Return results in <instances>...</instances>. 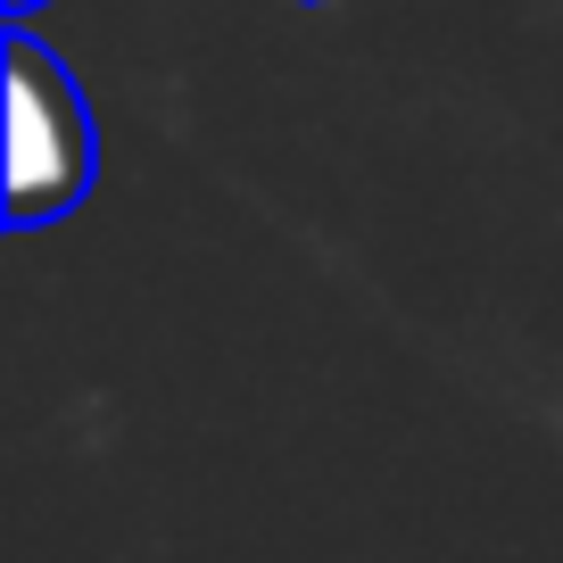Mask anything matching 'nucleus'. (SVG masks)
Returning a JSON list of instances; mask_svg holds the SVG:
<instances>
[{
    "label": "nucleus",
    "mask_w": 563,
    "mask_h": 563,
    "mask_svg": "<svg viewBox=\"0 0 563 563\" xmlns=\"http://www.w3.org/2000/svg\"><path fill=\"white\" fill-rule=\"evenodd\" d=\"M34 9H42V0H9V18H34Z\"/></svg>",
    "instance_id": "2"
},
{
    "label": "nucleus",
    "mask_w": 563,
    "mask_h": 563,
    "mask_svg": "<svg viewBox=\"0 0 563 563\" xmlns=\"http://www.w3.org/2000/svg\"><path fill=\"white\" fill-rule=\"evenodd\" d=\"M100 183V124H91L84 84L51 42L9 25V224L42 232L75 216Z\"/></svg>",
    "instance_id": "1"
}]
</instances>
